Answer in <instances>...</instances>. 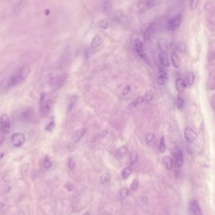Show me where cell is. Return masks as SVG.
I'll use <instances>...</instances> for the list:
<instances>
[{
  "instance_id": "1",
  "label": "cell",
  "mask_w": 215,
  "mask_h": 215,
  "mask_svg": "<svg viewBox=\"0 0 215 215\" xmlns=\"http://www.w3.org/2000/svg\"><path fill=\"white\" fill-rule=\"evenodd\" d=\"M30 73V69L29 66L22 67L8 80L7 84L8 87L10 88L21 84L28 77Z\"/></svg>"
},
{
  "instance_id": "2",
  "label": "cell",
  "mask_w": 215,
  "mask_h": 215,
  "mask_svg": "<svg viewBox=\"0 0 215 215\" xmlns=\"http://www.w3.org/2000/svg\"><path fill=\"white\" fill-rule=\"evenodd\" d=\"M52 100L48 98L47 93H43L40 96V111L42 116H47L52 109Z\"/></svg>"
},
{
  "instance_id": "3",
  "label": "cell",
  "mask_w": 215,
  "mask_h": 215,
  "mask_svg": "<svg viewBox=\"0 0 215 215\" xmlns=\"http://www.w3.org/2000/svg\"><path fill=\"white\" fill-rule=\"evenodd\" d=\"M10 130V120L8 116L3 114L0 117V133L6 135Z\"/></svg>"
},
{
  "instance_id": "4",
  "label": "cell",
  "mask_w": 215,
  "mask_h": 215,
  "mask_svg": "<svg viewBox=\"0 0 215 215\" xmlns=\"http://www.w3.org/2000/svg\"><path fill=\"white\" fill-rule=\"evenodd\" d=\"M25 135L21 132H18L13 134L11 136V144L14 147L19 148L25 142Z\"/></svg>"
},
{
  "instance_id": "5",
  "label": "cell",
  "mask_w": 215,
  "mask_h": 215,
  "mask_svg": "<svg viewBox=\"0 0 215 215\" xmlns=\"http://www.w3.org/2000/svg\"><path fill=\"white\" fill-rule=\"evenodd\" d=\"M135 49L137 53V55L145 61H146L147 63H149V59L144 50L143 43L140 39H137L135 41Z\"/></svg>"
},
{
  "instance_id": "6",
  "label": "cell",
  "mask_w": 215,
  "mask_h": 215,
  "mask_svg": "<svg viewBox=\"0 0 215 215\" xmlns=\"http://www.w3.org/2000/svg\"><path fill=\"white\" fill-rule=\"evenodd\" d=\"M34 114V109L32 107H27L21 112L20 119L23 122H29L33 119Z\"/></svg>"
},
{
  "instance_id": "7",
  "label": "cell",
  "mask_w": 215,
  "mask_h": 215,
  "mask_svg": "<svg viewBox=\"0 0 215 215\" xmlns=\"http://www.w3.org/2000/svg\"><path fill=\"white\" fill-rule=\"evenodd\" d=\"M181 22V15H178L175 16L174 17H173L172 18L170 19L168 21L166 25L167 29L171 31H174L179 26Z\"/></svg>"
},
{
  "instance_id": "8",
  "label": "cell",
  "mask_w": 215,
  "mask_h": 215,
  "mask_svg": "<svg viewBox=\"0 0 215 215\" xmlns=\"http://www.w3.org/2000/svg\"><path fill=\"white\" fill-rule=\"evenodd\" d=\"M184 138L188 143H193L197 139L198 134L191 127H187L184 130Z\"/></svg>"
},
{
  "instance_id": "9",
  "label": "cell",
  "mask_w": 215,
  "mask_h": 215,
  "mask_svg": "<svg viewBox=\"0 0 215 215\" xmlns=\"http://www.w3.org/2000/svg\"><path fill=\"white\" fill-rule=\"evenodd\" d=\"M190 215H202L201 208L196 200H192L189 206Z\"/></svg>"
},
{
  "instance_id": "10",
  "label": "cell",
  "mask_w": 215,
  "mask_h": 215,
  "mask_svg": "<svg viewBox=\"0 0 215 215\" xmlns=\"http://www.w3.org/2000/svg\"><path fill=\"white\" fill-rule=\"evenodd\" d=\"M158 59L162 66L165 67H169L170 66L169 55L167 52L160 51L158 54Z\"/></svg>"
},
{
  "instance_id": "11",
  "label": "cell",
  "mask_w": 215,
  "mask_h": 215,
  "mask_svg": "<svg viewBox=\"0 0 215 215\" xmlns=\"http://www.w3.org/2000/svg\"><path fill=\"white\" fill-rule=\"evenodd\" d=\"M85 133H86V129L84 127L77 129L74 134L73 141L75 143L79 142L80 140H81V138L85 136Z\"/></svg>"
},
{
  "instance_id": "12",
  "label": "cell",
  "mask_w": 215,
  "mask_h": 215,
  "mask_svg": "<svg viewBox=\"0 0 215 215\" xmlns=\"http://www.w3.org/2000/svg\"><path fill=\"white\" fill-rule=\"evenodd\" d=\"M168 80V74L164 71H160L157 78V82L160 85H164Z\"/></svg>"
},
{
  "instance_id": "13",
  "label": "cell",
  "mask_w": 215,
  "mask_h": 215,
  "mask_svg": "<svg viewBox=\"0 0 215 215\" xmlns=\"http://www.w3.org/2000/svg\"><path fill=\"white\" fill-rule=\"evenodd\" d=\"M156 30V25L154 23H152V24H150L149 27L147 29L145 34H144V39L145 41H147L150 39L151 36L152 34L154 33V32Z\"/></svg>"
},
{
  "instance_id": "14",
  "label": "cell",
  "mask_w": 215,
  "mask_h": 215,
  "mask_svg": "<svg viewBox=\"0 0 215 215\" xmlns=\"http://www.w3.org/2000/svg\"><path fill=\"white\" fill-rule=\"evenodd\" d=\"M185 87H186V84L183 79L179 78L176 79V88L179 93H182L184 91Z\"/></svg>"
},
{
  "instance_id": "15",
  "label": "cell",
  "mask_w": 215,
  "mask_h": 215,
  "mask_svg": "<svg viewBox=\"0 0 215 215\" xmlns=\"http://www.w3.org/2000/svg\"><path fill=\"white\" fill-rule=\"evenodd\" d=\"M158 47L161 52H167L168 50V43L165 38H160L158 41Z\"/></svg>"
},
{
  "instance_id": "16",
  "label": "cell",
  "mask_w": 215,
  "mask_h": 215,
  "mask_svg": "<svg viewBox=\"0 0 215 215\" xmlns=\"http://www.w3.org/2000/svg\"><path fill=\"white\" fill-rule=\"evenodd\" d=\"M103 42L102 38L99 35H96L94 38L93 39V41L91 44V47L93 49H97Z\"/></svg>"
},
{
  "instance_id": "17",
  "label": "cell",
  "mask_w": 215,
  "mask_h": 215,
  "mask_svg": "<svg viewBox=\"0 0 215 215\" xmlns=\"http://www.w3.org/2000/svg\"><path fill=\"white\" fill-rule=\"evenodd\" d=\"M171 60L174 67H175L176 68H179L180 67L181 60L175 52H173L171 54Z\"/></svg>"
},
{
  "instance_id": "18",
  "label": "cell",
  "mask_w": 215,
  "mask_h": 215,
  "mask_svg": "<svg viewBox=\"0 0 215 215\" xmlns=\"http://www.w3.org/2000/svg\"><path fill=\"white\" fill-rule=\"evenodd\" d=\"M184 164V158H183V154L181 150H179L177 153L176 155V166L179 168H181L182 167Z\"/></svg>"
},
{
  "instance_id": "19",
  "label": "cell",
  "mask_w": 215,
  "mask_h": 215,
  "mask_svg": "<svg viewBox=\"0 0 215 215\" xmlns=\"http://www.w3.org/2000/svg\"><path fill=\"white\" fill-rule=\"evenodd\" d=\"M163 160H164V164H165L166 168L168 170H171L172 167V165H173V160L172 159V158L170 157L169 156H165L163 158Z\"/></svg>"
},
{
  "instance_id": "20",
  "label": "cell",
  "mask_w": 215,
  "mask_h": 215,
  "mask_svg": "<svg viewBox=\"0 0 215 215\" xmlns=\"http://www.w3.org/2000/svg\"><path fill=\"white\" fill-rule=\"evenodd\" d=\"M137 159H138V155L137 151H131V153H130V162L131 165L135 164L137 161Z\"/></svg>"
},
{
  "instance_id": "21",
  "label": "cell",
  "mask_w": 215,
  "mask_h": 215,
  "mask_svg": "<svg viewBox=\"0 0 215 215\" xmlns=\"http://www.w3.org/2000/svg\"><path fill=\"white\" fill-rule=\"evenodd\" d=\"M77 101V96L74 95L73 97H72V98H71V100H70V102H69V106H68V108H67V111H68L69 112H70L72 111V110L73 109L74 107V105H75Z\"/></svg>"
},
{
  "instance_id": "22",
  "label": "cell",
  "mask_w": 215,
  "mask_h": 215,
  "mask_svg": "<svg viewBox=\"0 0 215 215\" xmlns=\"http://www.w3.org/2000/svg\"><path fill=\"white\" fill-rule=\"evenodd\" d=\"M132 173V169L130 167H126L122 172V178L124 180H126V179H128L130 175Z\"/></svg>"
},
{
  "instance_id": "23",
  "label": "cell",
  "mask_w": 215,
  "mask_h": 215,
  "mask_svg": "<svg viewBox=\"0 0 215 215\" xmlns=\"http://www.w3.org/2000/svg\"><path fill=\"white\" fill-rule=\"evenodd\" d=\"M194 80V74L193 72H190L187 75V83L189 86H192Z\"/></svg>"
},
{
  "instance_id": "24",
  "label": "cell",
  "mask_w": 215,
  "mask_h": 215,
  "mask_svg": "<svg viewBox=\"0 0 215 215\" xmlns=\"http://www.w3.org/2000/svg\"><path fill=\"white\" fill-rule=\"evenodd\" d=\"M128 194H129V190H128V188L123 187L122 189L120 190V198L122 200H124L125 199H126L128 197Z\"/></svg>"
},
{
  "instance_id": "25",
  "label": "cell",
  "mask_w": 215,
  "mask_h": 215,
  "mask_svg": "<svg viewBox=\"0 0 215 215\" xmlns=\"http://www.w3.org/2000/svg\"><path fill=\"white\" fill-rule=\"evenodd\" d=\"M110 179V177L108 174H103L99 177V181L101 184H106V183L109 182Z\"/></svg>"
},
{
  "instance_id": "26",
  "label": "cell",
  "mask_w": 215,
  "mask_h": 215,
  "mask_svg": "<svg viewBox=\"0 0 215 215\" xmlns=\"http://www.w3.org/2000/svg\"><path fill=\"white\" fill-rule=\"evenodd\" d=\"M166 150V146L165 143V139L164 137L162 136L160 140V151L161 153H164Z\"/></svg>"
},
{
  "instance_id": "27",
  "label": "cell",
  "mask_w": 215,
  "mask_h": 215,
  "mask_svg": "<svg viewBox=\"0 0 215 215\" xmlns=\"http://www.w3.org/2000/svg\"><path fill=\"white\" fill-rule=\"evenodd\" d=\"M43 165H44V167H45V169H50L51 167V166H52V163H51L50 160L49 159L48 156H47V155L45 156V157H44Z\"/></svg>"
},
{
  "instance_id": "28",
  "label": "cell",
  "mask_w": 215,
  "mask_h": 215,
  "mask_svg": "<svg viewBox=\"0 0 215 215\" xmlns=\"http://www.w3.org/2000/svg\"><path fill=\"white\" fill-rule=\"evenodd\" d=\"M153 98V94L151 91H147L144 96V100L147 102H149L150 101L152 100Z\"/></svg>"
},
{
  "instance_id": "29",
  "label": "cell",
  "mask_w": 215,
  "mask_h": 215,
  "mask_svg": "<svg viewBox=\"0 0 215 215\" xmlns=\"http://www.w3.org/2000/svg\"><path fill=\"white\" fill-rule=\"evenodd\" d=\"M139 180L137 179H135L133 180V181L132 182L131 185H130V188L132 191H136L137 189V188L139 187Z\"/></svg>"
},
{
  "instance_id": "30",
  "label": "cell",
  "mask_w": 215,
  "mask_h": 215,
  "mask_svg": "<svg viewBox=\"0 0 215 215\" xmlns=\"http://www.w3.org/2000/svg\"><path fill=\"white\" fill-rule=\"evenodd\" d=\"M176 47L177 50L181 53H183L186 50V46L182 42H178L176 45Z\"/></svg>"
},
{
  "instance_id": "31",
  "label": "cell",
  "mask_w": 215,
  "mask_h": 215,
  "mask_svg": "<svg viewBox=\"0 0 215 215\" xmlns=\"http://www.w3.org/2000/svg\"><path fill=\"white\" fill-rule=\"evenodd\" d=\"M184 100L182 99V98L180 96L177 97V98L176 99V105H177V108L179 109H182L183 105H184Z\"/></svg>"
},
{
  "instance_id": "32",
  "label": "cell",
  "mask_w": 215,
  "mask_h": 215,
  "mask_svg": "<svg viewBox=\"0 0 215 215\" xmlns=\"http://www.w3.org/2000/svg\"><path fill=\"white\" fill-rule=\"evenodd\" d=\"M155 135L154 133L149 132L147 134V136H146V141L148 143H151L153 141V140L155 139Z\"/></svg>"
},
{
  "instance_id": "33",
  "label": "cell",
  "mask_w": 215,
  "mask_h": 215,
  "mask_svg": "<svg viewBox=\"0 0 215 215\" xmlns=\"http://www.w3.org/2000/svg\"><path fill=\"white\" fill-rule=\"evenodd\" d=\"M110 24L106 20H101L99 23V26L103 29H107L109 27Z\"/></svg>"
},
{
  "instance_id": "34",
  "label": "cell",
  "mask_w": 215,
  "mask_h": 215,
  "mask_svg": "<svg viewBox=\"0 0 215 215\" xmlns=\"http://www.w3.org/2000/svg\"><path fill=\"white\" fill-rule=\"evenodd\" d=\"M112 6L110 4V2H104V5H103V9L104 11L106 13H109L110 12Z\"/></svg>"
},
{
  "instance_id": "35",
  "label": "cell",
  "mask_w": 215,
  "mask_h": 215,
  "mask_svg": "<svg viewBox=\"0 0 215 215\" xmlns=\"http://www.w3.org/2000/svg\"><path fill=\"white\" fill-rule=\"evenodd\" d=\"M55 126H56V122L54 121H52L51 122H50L47 126H46V128L45 129L48 131H52L53 129L55 128Z\"/></svg>"
},
{
  "instance_id": "36",
  "label": "cell",
  "mask_w": 215,
  "mask_h": 215,
  "mask_svg": "<svg viewBox=\"0 0 215 215\" xmlns=\"http://www.w3.org/2000/svg\"><path fill=\"white\" fill-rule=\"evenodd\" d=\"M127 151H128V147L126 145H123V146H121L120 148H119V149L118 150V153L119 155H123L126 154Z\"/></svg>"
},
{
  "instance_id": "37",
  "label": "cell",
  "mask_w": 215,
  "mask_h": 215,
  "mask_svg": "<svg viewBox=\"0 0 215 215\" xmlns=\"http://www.w3.org/2000/svg\"><path fill=\"white\" fill-rule=\"evenodd\" d=\"M137 105H139V103H138V102H137V99H135V100L133 101V102H130V103L128 105V106H127V109H128V110H131V109H133L135 108V107H136Z\"/></svg>"
},
{
  "instance_id": "38",
  "label": "cell",
  "mask_w": 215,
  "mask_h": 215,
  "mask_svg": "<svg viewBox=\"0 0 215 215\" xmlns=\"http://www.w3.org/2000/svg\"><path fill=\"white\" fill-rule=\"evenodd\" d=\"M75 165V161L73 158H70L67 162V167L70 169H73Z\"/></svg>"
},
{
  "instance_id": "39",
  "label": "cell",
  "mask_w": 215,
  "mask_h": 215,
  "mask_svg": "<svg viewBox=\"0 0 215 215\" xmlns=\"http://www.w3.org/2000/svg\"><path fill=\"white\" fill-rule=\"evenodd\" d=\"M131 88V86H130V85H126V86L124 87V88H123V91H122V95H123V96H125V95H128V94L130 92Z\"/></svg>"
},
{
  "instance_id": "40",
  "label": "cell",
  "mask_w": 215,
  "mask_h": 215,
  "mask_svg": "<svg viewBox=\"0 0 215 215\" xmlns=\"http://www.w3.org/2000/svg\"><path fill=\"white\" fill-rule=\"evenodd\" d=\"M64 187L66 188V189L67 190H68V191H72L73 190V185H72V184L71 182H67V183L65 184Z\"/></svg>"
},
{
  "instance_id": "41",
  "label": "cell",
  "mask_w": 215,
  "mask_h": 215,
  "mask_svg": "<svg viewBox=\"0 0 215 215\" xmlns=\"http://www.w3.org/2000/svg\"><path fill=\"white\" fill-rule=\"evenodd\" d=\"M198 3H199V2L197 1V0H193V1H191V3H190V7H191V8L192 10H194L196 8Z\"/></svg>"
},
{
  "instance_id": "42",
  "label": "cell",
  "mask_w": 215,
  "mask_h": 215,
  "mask_svg": "<svg viewBox=\"0 0 215 215\" xmlns=\"http://www.w3.org/2000/svg\"><path fill=\"white\" fill-rule=\"evenodd\" d=\"M5 140V135L0 133V146H1Z\"/></svg>"
},
{
  "instance_id": "43",
  "label": "cell",
  "mask_w": 215,
  "mask_h": 215,
  "mask_svg": "<svg viewBox=\"0 0 215 215\" xmlns=\"http://www.w3.org/2000/svg\"><path fill=\"white\" fill-rule=\"evenodd\" d=\"M107 134H108V131H103L101 132V138L105 137V136L107 135Z\"/></svg>"
},
{
  "instance_id": "44",
  "label": "cell",
  "mask_w": 215,
  "mask_h": 215,
  "mask_svg": "<svg viewBox=\"0 0 215 215\" xmlns=\"http://www.w3.org/2000/svg\"><path fill=\"white\" fill-rule=\"evenodd\" d=\"M3 156H4V153L3 152L0 153V161L2 160V159L3 158Z\"/></svg>"
},
{
  "instance_id": "45",
  "label": "cell",
  "mask_w": 215,
  "mask_h": 215,
  "mask_svg": "<svg viewBox=\"0 0 215 215\" xmlns=\"http://www.w3.org/2000/svg\"><path fill=\"white\" fill-rule=\"evenodd\" d=\"M83 215H90V214H89V212H86V213H85Z\"/></svg>"
},
{
  "instance_id": "46",
  "label": "cell",
  "mask_w": 215,
  "mask_h": 215,
  "mask_svg": "<svg viewBox=\"0 0 215 215\" xmlns=\"http://www.w3.org/2000/svg\"><path fill=\"white\" fill-rule=\"evenodd\" d=\"M108 215H113V214H108Z\"/></svg>"
}]
</instances>
